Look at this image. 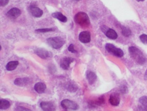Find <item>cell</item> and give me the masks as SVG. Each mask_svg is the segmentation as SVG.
Listing matches in <instances>:
<instances>
[{
	"label": "cell",
	"mask_w": 147,
	"mask_h": 111,
	"mask_svg": "<svg viewBox=\"0 0 147 111\" xmlns=\"http://www.w3.org/2000/svg\"><path fill=\"white\" fill-rule=\"evenodd\" d=\"M47 42L50 46L55 49H60L65 44V40L60 36L49 38L47 39Z\"/></svg>",
	"instance_id": "3957f363"
},
{
	"label": "cell",
	"mask_w": 147,
	"mask_h": 111,
	"mask_svg": "<svg viewBox=\"0 0 147 111\" xmlns=\"http://www.w3.org/2000/svg\"><path fill=\"white\" fill-rule=\"evenodd\" d=\"M129 51L132 58L138 64L142 65L146 62V58L143 52L137 47L130 46L129 47Z\"/></svg>",
	"instance_id": "6da1fadb"
},
{
	"label": "cell",
	"mask_w": 147,
	"mask_h": 111,
	"mask_svg": "<svg viewBox=\"0 0 147 111\" xmlns=\"http://www.w3.org/2000/svg\"><path fill=\"white\" fill-rule=\"evenodd\" d=\"M40 107L44 111H55V105L50 102H42L40 103Z\"/></svg>",
	"instance_id": "30bf717a"
},
{
	"label": "cell",
	"mask_w": 147,
	"mask_h": 111,
	"mask_svg": "<svg viewBox=\"0 0 147 111\" xmlns=\"http://www.w3.org/2000/svg\"><path fill=\"white\" fill-rule=\"evenodd\" d=\"M144 79L145 80H147V69L146 72H145V74H144Z\"/></svg>",
	"instance_id": "4dcf8cb0"
},
{
	"label": "cell",
	"mask_w": 147,
	"mask_h": 111,
	"mask_svg": "<svg viewBox=\"0 0 147 111\" xmlns=\"http://www.w3.org/2000/svg\"><path fill=\"white\" fill-rule=\"evenodd\" d=\"M52 16L53 17L56 18L62 22L66 23L67 22V17L65 15H63L61 13L56 12L52 13Z\"/></svg>",
	"instance_id": "9a60e30c"
},
{
	"label": "cell",
	"mask_w": 147,
	"mask_h": 111,
	"mask_svg": "<svg viewBox=\"0 0 147 111\" xmlns=\"http://www.w3.org/2000/svg\"><path fill=\"white\" fill-rule=\"evenodd\" d=\"M75 22L82 27H87L90 24V20L86 13L79 12L75 15L74 17Z\"/></svg>",
	"instance_id": "7a4b0ae2"
},
{
	"label": "cell",
	"mask_w": 147,
	"mask_h": 111,
	"mask_svg": "<svg viewBox=\"0 0 147 111\" xmlns=\"http://www.w3.org/2000/svg\"><path fill=\"white\" fill-rule=\"evenodd\" d=\"M122 33L124 36L126 38H129L131 35V30L129 28L122 26Z\"/></svg>",
	"instance_id": "ffe728a7"
},
{
	"label": "cell",
	"mask_w": 147,
	"mask_h": 111,
	"mask_svg": "<svg viewBox=\"0 0 147 111\" xmlns=\"http://www.w3.org/2000/svg\"><path fill=\"white\" fill-rule=\"evenodd\" d=\"M109 102L111 105L114 106H117L120 102V96L117 94H112L110 96Z\"/></svg>",
	"instance_id": "8fae6325"
},
{
	"label": "cell",
	"mask_w": 147,
	"mask_h": 111,
	"mask_svg": "<svg viewBox=\"0 0 147 111\" xmlns=\"http://www.w3.org/2000/svg\"><path fill=\"white\" fill-rule=\"evenodd\" d=\"M67 89L69 91L74 92L77 90L78 87L75 84L71 83H70L67 86Z\"/></svg>",
	"instance_id": "7402d4cb"
},
{
	"label": "cell",
	"mask_w": 147,
	"mask_h": 111,
	"mask_svg": "<svg viewBox=\"0 0 147 111\" xmlns=\"http://www.w3.org/2000/svg\"><path fill=\"white\" fill-rule=\"evenodd\" d=\"M139 101L142 106L147 107V96H142L140 98Z\"/></svg>",
	"instance_id": "603a6c76"
},
{
	"label": "cell",
	"mask_w": 147,
	"mask_h": 111,
	"mask_svg": "<svg viewBox=\"0 0 147 111\" xmlns=\"http://www.w3.org/2000/svg\"><path fill=\"white\" fill-rule=\"evenodd\" d=\"M78 39L82 43L87 44L91 41V34L89 31H82L79 34Z\"/></svg>",
	"instance_id": "8992f818"
},
{
	"label": "cell",
	"mask_w": 147,
	"mask_h": 111,
	"mask_svg": "<svg viewBox=\"0 0 147 111\" xmlns=\"http://www.w3.org/2000/svg\"><path fill=\"white\" fill-rule=\"evenodd\" d=\"M19 65V62L17 61H13L9 62L6 66V68L8 71H13L17 68Z\"/></svg>",
	"instance_id": "e0dca14e"
},
{
	"label": "cell",
	"mask_w": 147,
	"mask_h": 111,
	"mask_svg": "<svg viewBox=\"0 0 147 111\" xmlns=\"http://www.w3.org/2000/svg\"><path fill=\"white\" fill-rule=\"evenodd\" d=\"M35 53L43 59H47L52 56V54L50 52L43 48H38L35 51Z\"/></svg>",
	"instance_id": "5b68a950"
},
{
	"label": "cell",
	"mask_w": 147,
	"mask_h": 111,
	"mask_svg": "<svg viewBox=\"0 0 147 111\" xmlns=\"http://www.w3.org/2000/svg\"><path fill=\"white\" fill-rule=\"evenodd\" d=\"M74 61V59L71 57H65L61 60L60 66L64 70H68L70 68L71 63Z\"/></svg>",
	"instance_id": "9c48e42d"
},
{
	"label": "cell",
	"mask_w": 147,
	"mask_h": 111,
	"mask_svg": "<svg viewBox=\"0 0 147 111\" xmlns=\"http://www.w3.org/2000/svg\"><path fill=\"white\" fill-rule=\"evenodd\" d=\"M29 82V79L27 78H19L16 79L14 80V83L15 85H17V86L22 87V86L27 85Z\"/></svg>",
	"instance_id": "7c38bea8"
},
{
	"label": "cell",
	"mask_w": 147,
	"mask_h": 111,
	"mask_svg": "<svg viewBox=\"0 0 147 111\" xmlns=\"http://www.w3.org/2000/svg\"><path fill=\"white\" fill-rule=\"evenodd\" d=\"M68 50L71 52H73V53H75V52H77V51L74 49V45L72 44L69 46V47H68Z\"/></svg>",
	"instance_id": "83f0119b"
},
{
	"label": "cell",
	"mask_w": 147,
	"mask_h": 111,
	"mask_svg": "<svg viewBox=\"0 0 147 111\" xmlns=\"http://www.w3.org/2000/svg\"><path fill=\"white\" fill-rule=\"evenodd\" d=\"M9 0H0V6L1 7H5L8 5Z\"/></svg>",
	"instance_id": "484cf974"
},
{
	"label": "cell",
	"mask_w": 147,
	"mask_h": 111,
	"mask_svg": "<svg viewBox=\"0 0 147 111\" xmlns=\"http://www.w3.org/2000/svg\"><path fill=\"white\" fill-rule=\"evenodd\" d=\"M108 38L111 40H116L118 38V35L114 30L110 28L105 34Z\"/></svg>",
	"instance_id": "2e32d148"
},
{
	"label": "cell",
	"mask_w": 147,
	"mask_h": 111,
	"mask_svg": "<svg viewBox=\"0 0 147 111\" xmlns=\"http://www.w3.org/2000/svg\"><path fill=\"white\" fill-rule=\"evenodd\" d=\"M105 49L109 52L112 53L114 55L117 48L112 44H107L105 45Z\"/></svg>",
	"instance_id": "d6986e66"
},
{
	"label": "cell",
	"mask_w": 147,
	"mask_h": 111,
	"mask_svg": "<svg viewBox=\"0 0 147 111\" xmlns=\"http://www.w3.org/2000/svg\"><path fill=\"white\" fill-rule=\"evenodd\" d=\"M136 1H138V2H140V1H144V0H136Z\"/></svg>",
	"instance_id": "1f68e13d"
},
{
	"label": "cell",
	"mask_w": 147,
	"mask_h": 111,
	"mask_svg": "<svg viewBox=\"0 0 147 111\" xmlns=\"http://www.w3.org/2000/svg\"><path fill=\"white\" fill-rule=\"evenodd\" d=\"M140 40L143 44H147V35L145 34H143L141 35L139 37Z\"/></svg>",
	"instance_id": "cb8c5ba5"
},
{
	"label": "cell",
	"mask_w": 147,
	"mask_h": 111,
	"mask_svg": "<svg viewBox=\"0 0 147 111\" xmlns=\"http://www.w3.org/2000/svg\"><path fill=\"white\" fill-rule=\"evenodd\" d=\"M61 106L65 109L77 110L78 109V105L76 102L69 100H64L61 102Z\"/></svg>",
	"instance_id": "277c9868"
},
{
	"label": "cell",
	"mask_w": 147,
	"mask_h": 111,
	"mask_svg": "<svg viewBox=\"0 0 147 111\" xmlns=\"http://www.w3.org/2000/svg\"><path fill=\"white\" fill-rule=\"evenodd\" d=\"M139 109L141 111H147V107L140 106Z\"/></svg>",
	"instance_id": "f546056e"
},
{
	"label": "cell",
	"mask_w": 147,
	"mask_h": 111,
	"mask_svg": "<svg viewBox=\"0 0 147 111\" xmlns=\"http://www.w3.org/2000/svg\"><path fill=\"white\" fill-rule=\"evenodd\" d=\"M46 89V85L44 83L39 82L35 84L34 89L36 92L39 94H42L44 92Z\"/></svg>",
	"instance_id": "4fadbf2b"
},
{
	"label": "cell",
	"mask_w": 147,
	"mask_h": 111,
	"mask_svg": "<svg viewBox=\"0 0 147 111\" xmlns=\"http://www.w3.org/2000/svg\"><path fill=\"white\" fill-rule=\"evenodd\" d=\"M86 78L90 85H92L97 79V76L92 71H88L86 73Z\"/></svg>",
	"instance_id": "5bb4252c"
},
{
	"label": "cell",
	"mask_w": 147,
	"mask_h": 111,
	"mask_svg": "<svg viewBox=\"0 0 147 111\" xmlns=\"http://www.w3.org/2000/svg\"><path fill=\"white\" fill-rule=\"evenodd\" d=\"M29 11L30 14L35 17H40L43 14V10L35 6H30L29 7Z\"/></svg>",
	"instance_id": "52a82bcc"
},
{
	"label": "cell",
	"mask_w": 147,
	"mask_h": 111,
	"mask_svg": "<svg viewBox=\"0 0 147 111\" xmlns=\"http://www.w3.org/2000/svg\"><path fill=\"white\" fill-rule=\"evenodd\" d=\"M55 30V29L54 28H50L39 29L35 30V32L37 33H45L52 32Z\"/></svg>",
	"instance_id": "44dd1931"
},
{
	"label": "cell",
	"mask_w": 147,
	"mask_h": 111,
	"mask_svg": "<svg viewBox=\"0 0 147 111\" xmlns=\"http://www.w3.org/2000/svg\"><path fill=\"white\" fill-rule=\"evenodd\" d=\"M120 91L122 94H125L127 93L128 91V88L125 85H122L120 87Z\"/></svg>",
	"instance_id": "4316f807"
},
{
	"label": "cell",
	"mask_w": 147,
	"mask_h": 111,
	"mask_svg": "<svg viewBox=\"0 0 147 111\" xmlns=\"http://www.w3.org/2000/svg\"><path fill=\"white\" fill-rule=\"evenodd\" d=\"M11 106L10 102L5 99H1L0 101V108L2 110H5L9 108Z\"/></svg>",
	"instance_id": "ac0fdd59"
},
{
	"label": "cell",
	"mask_w": 147,
	"mask_h": 111,
	"mask_svg": "<svg viewBox=\"0 0 147 111\" xmlns=\"http://www.w3.org/2000/svg\"><path fill=\"white\" fill-rule=\"evenodd\" d=\"M72 1H79L80 0H72Z\"/></svg>",
	"instance_id": "d6a6232c"
},
{
	"label": "cell",
	"mask_w": 147,
	"mask_h": 111,
	"mask_svg": "<svg viewBox=\"0 0 147 111\" xmlns=\"http://www.w3.org/2000/svg\"><path fill=\"white\" fill-rule=\"evenodd\" d=\"M21 14V11L19 8L13 7L7 12L6 15L10 19H15L18 17Z\"/></svg>",
	"instance_id": "ba28073f"
},
{
	"label": "cell",
	"mask_w": 147,
	"mask_h": 111,
	"mask_svg": "<svg viewBox=\"0 0 147 111\" xmlns=\"http://www.w3.org/2000/svg\"><path fill=\"white\" fill-rule=\"evenodd\" d=\"M16 111H32L29 108L23 107L22 106H18L16 108Z\"/></svg>",
	"instance_id": "d4e9b609"
},
{
	"label": "cell",
	"mask_w": 147,
	"mask_h": 111,
	"mask_svg": "<svg viewBox=\"0 0 147 111\" xmlns=\"http://www.w3.org/2000/svg\"><path fill=\"white\" fill-rule=\"evenodd\" d=\"M100 29H101V31L103 32V33H104L105 34H106V32L108 31L109 29V28H108L106 26H105V25H103V26H101V28H100Z\"/></svg>",
	"instance_id": "f1b7e54d"
}]
</instances>
